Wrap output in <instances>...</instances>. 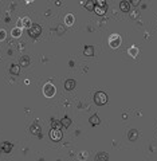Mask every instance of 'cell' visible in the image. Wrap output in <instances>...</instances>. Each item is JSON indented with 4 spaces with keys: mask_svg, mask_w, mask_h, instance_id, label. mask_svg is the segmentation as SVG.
<instances>
[{
    "mask_svg": "<svg viewBox=\"0 0 157 161\" xmlns=\"http://www.w3.org/2000/svg\"><path fill=\"white\" fill-rule=\"evenodd\" d=\"M94 102L95 105H98V106H102L107 102V95L103 93V91H97L94 94Z\"/></svg>",
    "mask_w": 157,
    "mask_h": 161,
    "instance_id": "obj_1",
    "label": "cell"
},
{
    "mask_svg": "<svg viewBox=\"0 0 157 161\" xmlns=\"http://www.w3.org/2000/svg\"><path fill=\"white\" fill-rule=\"evenodd\" d=\"M42 34V27H40L39 24H32L31 27L28 28V35L36 39V38H39V35Z\"/></svg>",
    "mask_w": 157,
    "mask_h": 161,
    "instance_id": "obj_2",
    "label": "cell"
},
{
    "mask_svg": "<svg viewBox=\"0 0 157 161\" xmlns=\"http://www.w3.org/2000/svg\"><path fill=\"white\" fill-rule=\"evenodd\" d=\"M55 93H56V89H55V86L52 85V83H46L43 87V94L47 97V98H52L55 95Z\"/></svg>",
    "mask_w": 157,
    "mask_h": 161,
    "instance_id": "obj_3",
    "label": "cell"
},
{
    "mask_svg": "<svg viewBox=\"0 0 157 161\" xmlns=\"http://www.w3.org/2000/svg\"><path fill=\"white\" fill-rule=\"evenodd\" d=\"M121 42H122V39H121V36L118 35V34H113V35L109 36V44H110V47L111 48L120 47Z\"/></svg>",
    "mask_w": 157,
    "mask_h": 161,
    "instance_id": "obj_4",
    "label": "cell"
},
{
    "mask_svg": "<svg viewBox=\"0 0 157 161\" xmlns=\"http://www.w3.org/2000/svg\"><path fill=\"white\" fill-rule=\"evenodd\" d=\"M0 149L3 153H11L12 150H14V144L10 141H4L0 144Z\"/></svg>",
    "mask_w": 157,
    "mask_h": 161,
    "instance_id": "obj_5",
    "label": "cell"
},
{
    "mask_svg": "<svg viewBox=\"0 0 157 161\" xmlns=\"http://www.w3.org/2000/svg\"><path fill=\"white\" fill-rule=\"evenodd\" d=\"M50 137H51L52 141H60L62 137H63L62 130L60 129H51V132H50Z\"/></svg>",
    "mask_w": 157,
    "mask_h": 161,
    "instance_id": "obj_6",
    "label": "cell"
},
{
    "mask_svg": "<svg viewBox=\"0 0 157 161\" xmlns=\"http://www.w3.org/2000/svg\"><path fill=\"white\" fill-rule=\"evenodd\" d=\"M30 132H31L34 136H38V137H42V130H40V126L38 124H32L31 128H30Z\"/></svg>",
    "mask_w": 157,
    "mask_h": 161,
    "instance_id": "obj_7",
    "label": "cell"
},
{
    "mask_svg": "<svg viewBox=\"0 0 157 161\" xmlns=\"http://www.w3.org/2000/svg\"><path fill=\"white\" fill-rule=\"evenodd\" d=\"M138 137V132L136 129H130L129 132H128V140H130V141H136Z\"/></svg>",
    "mask_w": 157,
    "mask_h": 161,
    "instance_id": "obj_8",
    "label": "cell"
},
{
    "mask_svg": "<svg viewBox=\"0 0 157 161\" xmlns=\"http://www.w3.org/2000/svg\"><path fill=\"white\" fill-rule=\"evenodd\" d=\"M75 86H77V82H75L74 79H67L66 82H65V89L66 90H73Z\"/></svg>",
    "mask_w": 157,
    "mask_h": 161,
    "instance_id": "obj_9",
    "label": "cell"
},
{
    "mask_svg": "<svg viewBox=\"0 0 157 161\" xmlns=\"http://www.w3.org/2000/svg\"><path fill=\"white\" fill-rule=\"evenodd\" d=\"M19 65L23 67H27L28 65H30V56H28V55H23V56L19 59Z\"/></svg>",
    "mask_w": 157,
    "mask_h": 161,
    "instance_id": "obj_10",
    "label": "cell"
},
{
    "mask_svg": "<svg viewBox=\"0 0 157 161\" xmlns=\"http://www.w3.org/2000/svg\"><path fill=\"white\" fill-rule=\"evenodd\" d=\"M83 54L86 55V56H93V55H94V47H93V46H85Z\"/></svg>",
    "mask_w": 157,
    "mask_h": 161,
    "instance_id": "obj_11",
    "label": "cell"
},
{
    "mask_svg": "<svg viewBox=\"0 0 157 161\" xmlns=\"http://www.w3.org/2000/svg\"><path fill=\"white\" fill-rule=\"evenodd\" d=\"M74 20H75L74 15H73V14H69V15H66V18H65V24H66V26H73V24H74Z\"/></svg>",
    "mask_w": 157,
    "mask_h": 161,
    "instance_id": "obj_12",
    "label": "cell"
},
{
    "mask_svg": "<svg viewBox=\"0 0 157 161\" xmlns=\"http://www.w3.org/2000/svg\"><path fill=\"white\" fill-rule=\"evenodd\" d=\"M120 8H121L122 12H129L130 11V4L128 3V1H125V0H122L121 3H120Z\"/></svg>",
    "mask_w": 157,
    "mask_h": 161,
    "instance_id": "obj_13",
    "label": "cell"
},
{
    "mask_svg": "<svg viewBox=\"0 0 157 161\" xmlns=\"http://www.w3.org/2000/svg\"><path fill=\"white\" fill-rule=\"evenodd\" d=\"M10 73H11L12 75H19L20 65H11V67H10Z\"/></svg>",
    "mask_w": 157,
    "mask_h": 161,
    "instance_id": "obj_14",
    "label": "cell"
},
{
    "mask_svg": "<svg viewBox=\"0 0 157 161\" xmlns=\"http://www.w3.org/2000/svg\"><path fill=\"white\" fill-rule=\"evenodd\" d=\"M90 124H91L93 126L99 125V124H101V118H99L97 114H93V115L90 117Z\"/></svg>",
    "mask_w": 157,
    "mask_h": 161,
    "instance_id": "obj_15",
    "label": "cell"
},
{
    "mask_svg": "<svg viewBox=\"0 0 157 161\" xmlns=\"http://www.w3.org/2000/svg\"><path fill=\"white\" fill-rule=\"evenodd\" d=\"M20 26H23V27H31V20H30V18H20Z\"/></svg>",
    "mask_w": 157,
    "mask_h": 161,
    "instance_id": "obj_16",
    "label": "cell"
},
{
    "mask_svg": "<svg viewBox=\"0 0 157 161\" xmlns=\"http://www.w3.org/2000/svg\"><path fill=\"white\" fill-rule=\"evenodd\" d=\"M128 54H129L132 58H136L138 55V48L136 47V46H132V47H129V50H128Z\"/></svg>",
    "mask_w": 157,
    "mask_h": 161,
    "instance_id": "obj_17",
    "label": "cell"
},
{
    "mask_svg": "<svg viewBox=\"0 0 157 161\" xmlns=\"http://www.w3.org/2000/svg\"><path fill=\"white\" fill-rule=\"evenodd\" d=\"M60 128H62L60 121H58L56 118H52L51 120V129H60Z\"/></svg>",
    "mask_w": 157,
    "mask_h": 161,
    "instance_id": "obj_18",
    "label": "cell"
},
{
    "mask_svg": "<svg viewBox=\"0 0 157 161\" xmlns=\"http://www.w3.org/2000/svg\"><path fill=\"white\" fill-rule=\"evenodd\" d=\"M106 10H107V5H106V7H98V5H95L94 7V11L97 15H105Z\"/></svg>",
    "mask_w": 157,
    "mask_h": 161,
    "instance_id": "obj_19",
    "label": "cell"
},
{
    "mask_svg": "<svg viewBox=\"0 0 157 161\" xmlns=\"http://www.w3.org/2000/svg\"><path fill=\"white\" fill-rule=\"evenodd\" d=\"M11 35L14 36V38H19V36L22 35V28H20V27H15V28H12Z\"/></svg>",
    "mask_w": 157,
    "mask_h": 161,
    "instance_id": "obj_20",
    "label": "cell"
},
{
    "mask_svg": "<svg viewBox=\"0 0 157 161\" xmlns=\"http://www.w3.org/2000/svg\"><path fill=\"white\" fill-rule=\"evenodd\" d=\"M83 4V7L86 8V10H90V11H94V3L91 1V0H89V1H85V3H82Z\"/></svg>",
    "mask_w": 157,
    "mask_h": 161,
    "instance_id": "obj_21",
    "label": "cell"
},
{
    "mask_svg": "<svg viewBox=\"0 0 157 161\" xmlns=\"http://www.w3.org/2000/svg\"><path fill=\"white\" fill-rule=\"evenodd\" d=\"M60 124H62L63 128H69V126L71 125V120L69 117H65V118H62V120H60Z\"/></svg>",
    "mask_w": 157,
    "mask_h": 161,
    "instance_id": "obj_22",
    "label": "cell"
},
{
    "mask_svg": "<svg viewBox=\"0 0 157 161\" xmlns=\"http://www.w3.org/2000/svg\"><path fill=\"white\" fill-rule=\"evenodd\" d=\"M99 160H109V154L107 153H98L95 156V161H99Z\"/></svg>",
    "mask_w": 157,
    "mask_h": 161,
    "instance_id": "obj_23",
    "label": "cell"
},
{
    "mask_svg": "<svg viewBox=\"0 0 157 161\" xmlns=\"http://www.w3.org/2000/svg\"><path fill=\"white\" fill-rule=\"evenodd\" d=\"M5 38H7V31L1 28V30H0V42H3Z\"/></svg>",
    "mask_w": 157,
    "mask_h": 161,
    "instance_id": "obj_24",
    "label": "cell"
},
{
    "mask_svg": "<svg viewBox=\"0 0 157 161\" xmlns=\"http://www.w3.org/2000/svg\"><path fill=\"white\" fill-rule=\"evenodd\" d=\"M95 5H98V7H106V0H95Z\"/></svg>",
    "mask_w": 157,
    "mask_h": 161,
    "instance_id": "obj_25",
    "label": "cell"
},
{
    "mask_svg": "<svg viewBox=\"0 0 157 161\" xmlns=\"http://www.w3.org/2000/svg\"><path fill=\"white\" fill-rule=\"evenodd\" d=\"M132 3H133V5H137L140 3V0H132Z\"/></svg>",
    "mask_w": 157,
    "mask_h": 161,
    "instance_id": "obj_26",
    "label": "cell"
},
{
    "mask_svg": "<svg viewBox=\"0 0 157 161\" xmlns=\"http://www.w3.org/2000/svg\"><path fill=\"white\" fill-rule=\"evenodd\" d=\"M87 157V153H82V158H86Z\"/></svg>",
    "mask_w": 157,
    "mask_h": 161,
    "instance_id": "obj_27",
    "label": "cell"
},
{
    "mask_svg": "<svg viewBox=\"0 0 157 161\" xmlns=\"http://www.w3.org/2000/svg\"><path fill=\"white\" fill-rule=\"evenodd\" d=\"M34 0H26V3H32Z\"/></svg>",
    "mask_w": 157,
    "mask_h": 161,
    "instance_id": "obj_28",
    "label": "cell"
}]
</instances>
